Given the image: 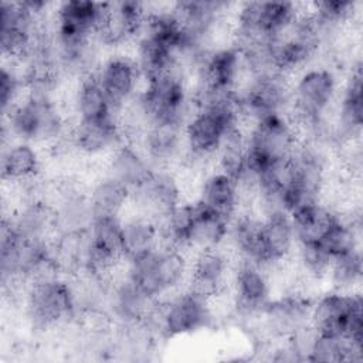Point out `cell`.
<instances>
[{
	"label": "cell",
	"instance_id": "obj_1",
	"mask_svg": "<svg viewBox=\"0 0 363 363\" xmlns=\"http://www.w3.org/2000/svg\"><path fill=\"white\" fill-rule=\"evenodd\" d=\"M342 81L337 68L316 62L291 78L289 119L301 139L319 136L328 130Z\"/></svg>",
	"mask_w": 363,
	"mask_h": 363
},
{
	"label": "cell",
	"instance_id": "obj_2",
	"mask_svg": "<svg viewBox=\"0 0 363 363\" xmlns=\"http://www.w3.org/2000/svg\"><path fill=\"white\" fill-rule=\"evenodd\" d=\"M72 119L58 96L26 91L23 98L3 115V142L24 140L38 147L67 143Z\"/></svg>",
	"mask_w": 363,
	"mask_h": 363
},
{
	"label": "cell",
	"instance_id": "obj_3",
	"mask_svg": "<svg viewBox=\"0 0 363 363\" xmlns=\"http://www.w3.org/2000/svg\"><path fill=\"white\" fill-rule=\"evenodd\" d=\"M241 123L237 99L227 101L208 108H199L186 122L184 159L182 166L187 170H199L201 174L213 164L216 155L227 132Z\"/></svg>",
	"mask_w": 363,
	"mask_h": 363
},
{
	"label": "cell",
	"instance_id": "obj_4",
	"mask_svg": "<svg viewBox=\"0 0 363 363\" xmlns=\"http://www.w3.org/2000/svg\"><path fill=\"white\" fill-rule=\"evenodd\" d=\"M21 306L27 325L38 335L64 330L77 316L69 279L65 275L28 282Z\"/></svg>",
	"mask_w": 363,
	"mask_h": 363
},
{
	"label": "cell",
	"instance_id": "obj_5",
	"mask_svg": "<svg viewBox=\"0 0 363 363\" xmlns=\"http://www.w3.org/2000/svg\"><path fill=\"white\" fill-rule=\"evenodd\" d=\"M133 101L143 113L147 125L153 122H176L184 126L196 111L191 96V82L182 67H174L143 81Z\"/></svg>",
	"mask_w": 363,
	"mask_h": 363
},
{
	"label": "cell",
	"instance_id": "obj_6",
	"mask_svg": "<svg viewBox=\"0 0 363 363\" xmlns=\"http://www.w3.org/2000/svg\"><path fill=\"white\" fill-rule=\"evenodd\" d=\"M189 269L190 254L187 251L162 244L123 264V274L159 301L187 285Z\"/></svg>",
	"mask_w": 363,
	"mask_h": 363
},
{
	"label": "cell",
	"instance_id": "obj_7",
	"mask_svg": "<svg viewBox=\"0 0 363 363\" xmlns=\"http://www.w3.org/2000/svg\"><path fill=\"white\" fill-rule=\"evenodd\" d=\"M245 129V166L259 174L262 170L288 162L301 143V135L286 115L261 118Z\"/></svg>",
	"mask_w": 363,
	"mask_h": 363
},
{
	"label": "cell",
	"instance_id": "obj_8",
	"mask_svg": "<svg viewBox=\"0 0 363 363\" xmlns=\"http://www.w3.org/2000/svg\"><path fill=\"white\" fill-rule=\"evenodd\" d=\"M164 340L193 336L213 328L217 322L213 301L184 286L159 302L150 318Z\"/></svg>",
	"mask_w": 363,
	"mask_h": 363
},
{
	"label": "cell",
	"instance_id": "obj_9",
	"mask_svg": "<svg viewBox=\"0 0 363 363\" xmlns=\"http://www.w3.org/2000/svg\"><path fill=\"white\" fill-rule=\"evenodd\" d=\"M363 299L360 291L318 292L311 305L309 325L319 335L342 336L363 347Z\"/></svg>",
	"mask_w": 363,
	"mask_h": 363
},
{
	"label": "cell",
	"instance_id": "obj_10",
	"mask_svg": "<svg viewBox=\"0 0 363 363\" xmlns=\"http://www.w3.org/2000/svg\"><path fill=\"white\" fill-rule=\"evenodd\" d=\"M301 13V4L291 1L235 3L233 11V44L237 47L267 43L291 24Z\"/></svg>",
	"mask_w": 363,
	"mask_h": 363
},
{
	"label": "cell",
	"instance_id": "obj_11",
	"mask_svg": "<svg viewBox=\"0 0 363 363\" xmlns=\"http://www.w3.org/2000/svg\"><path fill=\"white\" fill-rule=\"evenodd\" d=\"M228 295L233 309L231 318L245 326H251L274 296L271 268L244 259H234Z\"/></svg>",
	"mask_w": 363,
	"mask_h": 363
},
{
	"label": "cell",
	"instance_id": "obj_12",
	"mask_svg": "<svg viewBox=\"0 0 363 363\" xmlns=\"http://www.w3.org/2000/svg\"><path fill=\"white\" fill-rule=\"evenodd\" d=\"M313 296L301 289H289L274 295L250 329H254L258 342H274L289 337L309 323Z\"/></svg>",
	"mask_w": 363,
	"mask_h": 363
},
{
	"label": "cell",
	"instance_id": "obj_13",
	"mask_svg": "<svg viewBox=\"0 0 363 363\" xmlns=\"http://www.w3.org/2000/svg\"><path fill=\"white\" fill-rule=\"evenodd\" d=\"M89 248L84 272L112 278L123 267L122 216L94 217L88 230Z\"/></svg>",
	"mask_w": 363,
	"mask_h": 363
},
{
	"label": "cell",
	"instance_id": "obj_14",
	"mask_svg": "<svg viewBox=\"0 0 363 363\" xmlns=\"http://www.w3.org/2000/svg\"><path fill=\"white\" fill-rule=\"evenodd\" d=\"M363 75L360 58L347 68L330 118L336 147L340 143L362 139L363 128Z\"/></svg>",
	"mask_w": 363,
	"mask_h": 363
},
{
	"label": "cell",
	"instance_id": "obj_15",
	"mask_svg": "<svg viewBox=\"0 0 363 363\" xmlns=\"http://www.w3.org/2000/svg\"><path fill=\"white\" fill-rule=\"evenodd\" d=\"M233 267L234 259L225 247L191 252L186 286L208 301H216L228 295Z\"/></svg>",
	"mask_w": 363,
	"mask_h": 363
},
{
	"label": "cell",
	"instance_id": "obj_16",
	"mask_svg": "<svg viewBox=\"0 0 363 363\" xmlns=\"http://www.w3.org/2000/svg\"><path fill=\"white\" fill-rule=\"evenodd\" d=\"M95 75L116 113L136 98L143 85L132 54L122 51H113L104 57Z\"/></svg>",
	"mask_w": 363,
	"mask_h": 363
},
{
	"label": "cell",
	"instance_id": "obj_17",
	"mask_svg": "<svg viewBox=\"0 0 363 363\" xmlns=\"http://www.w3.org/2000/svg\"><path fill=\"white\" fill-rule=\"evenodd\" d=\"M125 142L118 115L99 119L74 121L68 135L71 152L82 159H102Z\"/></svg>",
	"mask_w": 363,
	"mask_h": 363
},
{
	"label": "cell",
	"instance_id": "obj_18",
	"mask_svg": "<svg viewBox=\"0 0 363 363\" xmlns=\"http://www.w3.org/2000/svg\"><path fill=\"white\" fill-rule=\"evenodd\" d=\"M146 14V3L111 1L95 40L102 48L121 51L123 45L133 44L142 30Z\"/></svg>",
	"mask_w": 363,
	"mask_h": 363
},
{
	"label": "cell",
	"instance_id": "obj_19",
	"mask_svg": "<svg viewBox=\"0 0 363 363\" xmlns=\"http://www.w3.org/2000/svg\"><path fill=\"white\" fill-rule=\"evenodd\" d=\"M159 299L150 296L130 281L123 272L111 278L108 294V312L116 326L149 320L159 306Z\"/></svg>",
	"mask_w": 363,
	"mask_h": 363
},
{
	"label": "cell",
	"instance_id": "obj_20",
	"mask_svg": "<svg viewBox=\"0 0 363 363\" xmlns=\"http://www.w3.org/2000/svg\"><path fill=\"white\" fill-rule=\"evenodd\" d=\"M184 200V186L176 169H155L147 182L132 193L135 208L156 220Z\"/></svg>",
	"mask_w": 363,
	"mask_h": 363
},
{
	"label": "cell",
	"instance_id": "obj_21",
	"mask_svg": "<svg viewBox=\"0 0 363 363\" xmlns=\"http://www.w3.org/2000/svg\"><path fill=\"white\" fill-rule=\"evenodd\" d=\"M55 214V234L88 231L94 211L88 197V186L77 179L64 176L58 179V193L52 204Z\"/></svg>",
	"mask_w": 363,
	"mask_h": 363
},
{
	"label": "cell",
	"instance_id": "obj_22",
	"mask_svg": "<svg viewBox=\"0 0 363 363\" xmlns=\"http://www.w3.org/2000/svg\"><path fill=\"white\" fill-rule=\"evenodd\" d=\"M183 125L153 122L147 125L136 145L155 169H176L184 159Z\"/></svg>",
	"mask_w": 363,
	"mask_h": 363
},
{
	"label": "cell",
	"instance_id": "obj_23",
	"mask_svg": "<svg viewBox=\"0 0 363 363\" xmlns=\"http://www.w3.org/2000/svg\"><path fill=\"white\" fill-rule=\"evenodd\" d=\"M225 247L235 255L234 259H244L268 267L262 240V217L252 208L244 207L230 221Z\"/></svg>",
	"mask_w": 363,
	"mask_h": 363
},
{
	"label": "cell",
	"instance_id": "obj_24",
	"mask_svg": "<svg viewBox=\"0 0 363 363\" xmlns=\"http://www.w3.org/2000/svg\"><path fill=\"white\" fill-rule=\"evenodd\" d=\"M41 147L17 139L3 142L1 179L10 186H23L43 174Z\"/></svg>",
	"mask_w": 363,
	"mask_h": 363
},
{
	"label": "cell",
	"instance_id": "obj_25",
	"mask_svg": "<svg viewBox=\"0 0 363 363\" xmlns=\"http://www.w3.org/2000/svg\"><path fill=\"white\" fill-rule=\"evenodd\" d=\"M194 199L228 221L244 208L237 182L216 167L201 174Z\"/></svg>",
	"mask_w": 363,
	"mask_h": 363
},
{
	"label": "cell",
	"instance_id": "obj_26",
	"mask_svg": "<svg viewBox=\"0 0 363 363\" xmlns=\"http://www.w3.org/2000/svg\"><path fill=\"white\" fill-rule=\"evenodd\" d=\"M13 231L24 240L50 241L55 235L54 207L40 200L20 201L4 217Z\"/></svg>",
	"mask_w": 363,
	"mask_h": 363
},
{
	"label": "cell",
	"instance_id": "obj_27",
	"mask_svg": "<svg viewBox=\"0 0 363 363\" xmlns=\"http://www.w3.org/2000/svg\"><path fill=\"white\" fill-rule=\"evenodd\" d=\"M153 170L155 167L139 146L126 140L113 149L104 160V172L125 184L132 193L147 182Z\"/></svg>",
	"mask_w": 363,
	"mask_h": 363
},
{
	"label": "cell",
	"instance_id": "obj_28",
	"mask_svg": "<svg viewBox=\"0 0 363 363\" xmlns=\"http://www.w3.org/2000/svg\"><path fill=\"white\" fill-rule=\"evenodd\" d=\"M160 245L159 223L153 216L140 210L122 216L123 264L136 259Z\"/></svg>",
	"mask_w": 363,
	"mask_h": 363
},
{
	"label": "cell",
	"instance_id": "obj_29",
	"mask_svg": "<svg viewBox=\"0 0 363 363\" xmlns=\"http://www.w3.org/2000/svg\"><path fill=\"white\" fill-rule=\"evenodd\" d=\"M230 221L194 199V217L189 230L186 250L189 254L227 245Z\"/></svg>",
	"mask_w": 363,
	"mask_h": 363
},
{
	"label": "cell",
	"instance_id": "obj_30",
	"mask_svg": "<svg viewBox=\"0 0 363 363\" xmlns=\"http://www.w3.org/2000/svg\"><path fill=\"white\" fill-rule=\"evenodd\" d=\"M262 240L267 265L277 267L292 259L296 240L289 213L275 211L262 217Z\"/></svg>",
	"mask_w": 363,
	"mask_h": 363
},
{
	"label": "cell",
	"instance_id": "obj_31",
	"mask_svg": "<svg viewBox=\"0 0 363 363\" xmlns=\"http://www.w3.org/2000/svg\"><path fill=\"white\" fill-rule=\"evenodd\" d=\"M68 113L74 122L99 119L115 115L116 112L94 74L75 81L74 91L69 96Z\"/></svg>",
	"mask_w": 363,
	"mask_h": 363
},
{
	"label": "cell",
	"instance_id": "obj_32",
	"mask_svg": "<svg viewBox=\"0 0 363 363\" xmlns=\"http://www.w3.org/2000/svg\"><path fill=\"white\" fill-rule=\"evenodd\" d=\"M88 197L94 217L123 216L128 206L132 204V191L105 172L91 182Z\"/></svg>",
	"mask_w": 363,
	"mask_h": 363
},
{
	"label": "cell",
	"instance_id": "obj_33",
	"mask_svg": "<svg viewBox=\"0 0 363 363\" xmlns=\"http://www.w3.org/2000/svg\"><path fill=\"white\" fill-rule=\"evenodd\" d=\"M296 245L318 244L337 217V210L323 201L301 207L289 213Z\"/></svg>",
	"mask_w": 363,
	"mask_h": 363
},
{
	"label": "cell",
	"instance_id": "obj_34",
	"mask_svg": "<svg viewBox=\"0 0 363 363\" xmlns=\"http://www.w3.org/2000/svg\"><path fill=\"white\" fill-rule=\"evenodd\" d=\"M247 163V136L242 125L227 132L216 155L214 167L234 180L244 172Z\"/></svg>",
	"mask_w": 363,
	"mask_h": 363
},
{
	"label": "cell",
	"instance_id": "obj_35",
	"mask_svg": "<svg viewBox=\"0 0 363 363\" xmlns=\"http://www.w3.org/2000/svg\"><path fill=\"white\" fill-rule=\"evenodd\" d=\"M363 274L362 248L347 252L345 255L332 259L325 284L329 289L340 292H356L360 291Z\"/></svg>",
	"mask_w": 363,
	"mask_h": 363
},
{
	"label": "cell",
	"instance_id": "obj_36",
	"mask_svg": "<svg viewBox=\"0 0 363 363\" xmlns=\"http://www.w3.org/2000/svg\"><path fill=\"white\" fill-rule=\"evenodd\" d=\"M26 82L21 71L13 62H3L0 72V104L6 115L26 94Z\"/></svg>",
	"mask_w": 363,
	"mask_h": 363
}]
</instances>
